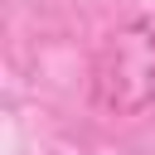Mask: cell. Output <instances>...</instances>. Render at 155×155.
I'll return each mask as SVG.
<instances>
[{"label":"cell","instance_id":"cell-1","mask_svg":"<svg viewBox=\"0 0 155 155\" xmlns=\"http://www.w3.org/2000/svg\"><path fill=\"white\" fill-rule=\"evenodd\" d=\"M87 102L102 116H145L155 107V15L111 24L87 68Z\"/></svg>","mask_w":155,"mask_h":155}]
</instances>
